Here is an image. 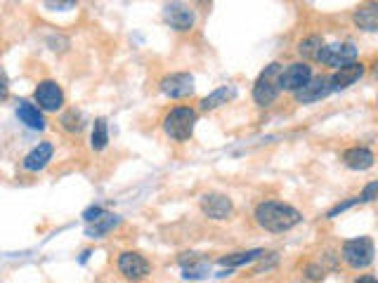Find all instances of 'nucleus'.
<instances>
[{"label":"nucleus","instance_id":"c756f323","mask_svg":"<svg viewBox=\"0 0 378 283\" xmlns=\"http://www.w3.org/2000/svg\"><path fill=\"white\" fill-rule=\"evenodd\" d=\"M47 8L62 10V8H76V5H73V3H47Z\"/></svg>","mask_w":378,"mask_h":283},{"label":"nucleus","instance_id":"a211bd4d","mask_svg":"<svg viewBox=\"0 0 378 283\" xmlns=\"http://www.w3.org/2000/svg\"><path fill=\"white\" fill-rule=\"evenodd\" d=\"M353 19H355V24H357L362 31H369V34H374V31H378V5L376 3L362 5L359 10H355Z\"/></svg>","mask_w":378,"mask_h":283},{"label":"nucleus","instance_id":"dca6fc26","mask_svg":"<svg viewBox=\"0 0 378 283\" xmlns=\"http://www.w3.org/2000/svg\"><path fill=\"white\" fill-rule=\"evenodd\" d=\"M374 151L369 147H353L348 151H343V163L348 165L350 170H369L374 165Z\"/></svg>","mask_w":378,"mask_h":283},{"label":"nucleus","instance_id":"20e7f679","mask_svg":"<svg viewBox=\"0 0 378 283\" xmlns=\"http://www.w3.org/2000/svg\"><path fill=\"white\" fill-rule=\"evenodd\" d=\"M340 255H343L345 264L350 269L359 271V269H366L374 262V255H376V248H374V241L369 236H357V238H350V241L343 243L340 248Z\"/></svg>","mask_w":378,"mask_h":283},{"label":"nucleus","instance_id":"f03ea898","mask_svg":"<svg viewBox=\"0 0 378 283\" xmlns=\"http://www.w3.org/2000/svg\"><path fill=\"white\" fill-rule=\"evenodd\" d=\"M194 127H196V111L191 106H175L163 119V132L175 142L191 140Z\"/></svg>","mask_w":378,"mask_h":283},{"label":"nucleus","instance_id":"4468645a","mask_svg":"<svg viewBox=\"0 0 378 283\" xmlns=\"http://www.w3.org/2000/svg\"><path fill=\"white\" fill-rule=\"evenodd\" d=\"M52 153H55V147L50 142H40L38 147H34L21 161V168L29 170V173H38V170L45 168L47 163L52 161Z\"/></svg>","mask_w":378,"mask_h":283},{"label":"nucleus","instance_id":"ddd939ff","mask_svg":"<svg viewBox=\"0 0 378 283\" xmlns=\"http://www.w3.org/2000/svg\"><path fill=\"white\" fill-rule=\"evenodd\" d=\"M364 71H366V66L362 62H353V64H348V66L336 69V73L329 78L331 93L333 90H348L350 85H355L362 76H364Z\"/></svg>","mask_w":378,"mask_h":283},{"label":"nucleus","instance_id":"393cba45","mask_svg":"<svg viewBox=\"0 0 378 283\" xmlns=\"http://www.w3.org/2000/svg\"><path fill=\"white\" fill-rule=\"evenodd\" d=\"M376 189H378V182H369L364 186V191H362V194L357 196L359 199V203H371L376 199Z\"/></svg>","mask_w":378,"mask_h":283},{"label":"nucleus","instance_id":"c85d7f7f","mask_svg":"<svg viewBox=\"0 0 378 283\" xmlns=\"http://www.w3.org/2000/svg\"><path fill=\"white\" fill-rule=\"evenodd\" d=\"M355 283H378V281H376V276L364 274V276H359V279H355Z\"/></svg>","mask_w":378,"mask_h":283},{"label":"nucleus","instance_id":"aec40b11","mask_svg":"<svg viewBox=\"0 0 378 283\" xmlns=\"http://www.w3.org/2000/svg\"><path fill=\"white\" fill-rule=\"evenodd\" d=\"M265 255V250H244V253H232V255H222L217 260L220 267H227V269H234V267H241V264H248L253 260H260Z\"/></svg>","mask_w":378,"mask_h":283},{"label":"nucleus","instance_id":"39448f33","mask_svg":"<svg viewBox=\"0 0 378 283\" xmlns=\"http://www.w3.org/2000/svg\"><path fill=\"white\" fill-rule=\"evenodd\" d=\"M357 45L353 40H343V42H333V45H324L322 55H319V64L324 66H333V69H340V66H348L357 60Z\"/></svg>","mask_w":378,"mask_h":283},{"label":"nucleus","instance_id":"cd10ccee","mask_svg":"<svg viewBox=\"0 0 378 283\" xmlns=\"http://www.w3.org/2000/svg\"><path fill=\"white\" fill-rule=\"evenodd\" d=\"M305 276H307L310 281H322V279H324V267H319V264H307Z\"/></svg>","mask_w":378,"mask_h":283},{"label":"nucleus","instance_id":"4be33fe9","mask_svg":"<svg viewBox=\"0 0 378 283\" xmlns=\"http://www.w3.org/2000/svg\"><path fill=\"white\" fill-rule=\"evenodd\" d=\"M106 144H109V125H106V119H97L93 125V135H90V147L93 151H104Z\"/></svg>","mask_w":378,"mask_h":283},{"label":"nucleus","instance_id":"f257e3e1","mask_svg":"<svg viewBox=\"0 0 378 283\" xmlns=\"http://www.w3.org/2000/svg\"><path fill=\"white\" fill-rule=\"evenodd\" d=\"M253 217H255V222H258V227H263L265 232H272V234L289 232V229H294L303 222V212L298 210V208L289 206V203H281V201L258 203Z\"/></svg>","mask_w":378,"mask_h":283},{"label":"nucleus","instance_id":"f3484780","mask_svg":"<svg viewBox=\"0 0 378 283\" xmlns=\"http://www.w3.org/2000/svg\"><path fill=\"white\" fill-rule=\"evenodd\" d=\"M234 97H237V88L234 85H222V88L213 90L209 97L201 99V111H215Z\"/></svg>","mask_w":378,"mask_h":283},{"label":"nucleus","instance_id":"9d476101","mask_svg":"<svg viewBox=\"0 0 378 283\" xmlns=\"http://www.w3.org/2000/svg\"><path fill=\"white\" fill-rule=\"evenodd\" d=\"M149 262L145 255L135 253V250H126V253L119 255V271L126 276L128 281H142L149 276Z\"/></svg>","mask_w":378,"mask_h":283},{"label":"nucleus","instance_id":"a878e982","mask_svg":"<svg viewBox=\"0 0 378 283\" xmlns=\"http://www.w3.org/2000/svg\"><path fill=\"white\" fill-rule=\"evenodd\" d=\"M104 212H106V210H104V208H102V206H90V208H88V210H85V212H83V220H85V222H88V224H90V222L99 220V217H102V215H104Z\"/></svg>","mask_w":378,"mask_h":283},{"label":"nucleus","instance_id":"b1692460","mask_svg":"<svg viewBox=\"0 0 378 283\" xmlns=\"http://www.w3.org/2000/svg\"><path fill=\"white\" fill-rule=\"evenodd\" d=\"M355 203H359L357 196H355V199H350V201H345V203H338V206H333L331 210L327 212V217H329V220H333V217L340 215V212H345V210H348V208H353Z\"/></svg>","mask_w":378,"mask_h":283},{"label":"nucleus","instance_id":"423d86ee","mask_svg":"<svg viewBox=\"0 0 378 283\" xmlns=\"http://www.w3.org/2000/svg\"><path fill=\"white\" fill-rule=\"evenodd\" d=\"M34 99L40 111L55 114V111H60L64 106V90L57 81H50V78H47V81H40L36 85Z\"/></svg>","mask_w":378,"mask_h":283},{"label":"nucleus","instance_id":"6ab92c4d","mask_svg":"<svg viewBox=\"0 0 378 283\" xmlns=\"http://www.w3.org/2000/svg\"><path fill=\"white\" fill-rule=\"evenodd\" d=\"M119 222H121L119 215H114V212H104V215L99 217V220H95V222L88 224V229H85V236H90V238H102V236H106V234H109L111 229H114Z\"/></svg>","mask_w":378,"mask_h":283},{"label":"nucleus","instance_id":"412c9836","mask_svg":"<svg viewBox=\"0 0 378 283\" xmlns=\"http://www.w3.org/2000/svg\"><path fill=\"white\" fill-rule=\"evenodd\" d=\"M324 45H327V42H324L322 36H307L305 40L298 42V55H300L303 60L317 62L319 55H322V50H324Z\"/></svg>","mask_w":378,"mask_h":283},{"label":"nucleus","instance_id":"f8f14e48","mask_svg":"<svg viewBox=\"0 0 378 283\" xmlns=\"http://www.w3.org/2000/svg\"><path fill=\"white\" fill-rule=\"evenodd\" d=\"M331 95V85H329L327 76H312V81L307 85H303L298 93H294V99L298 104H315V101H322L324 97Z\"/></svg>","mask_w":378,"mask_h":283},{"label":"nucleus","instance_id":"0eeeda50","mask_svg":"<svg viewBox=\"0 0 378 283\" xmlns=\"http://www.w3.org/2000/svg\"><path fill=\"white\" fill-rule=\"evenodd\" d=\"M199 206H201V212H204L209 220H215V222L230 220L234 212V203L230 196L217 194V191H211V194L201 196Z\"/></svg>","mask_w":378,"mask_h":283},{"label":"nucleus","instance_id":"7ed1b4c3","mask_svg":"<svg viewBox=\"0 0 378 283\" xmlns=\"http://www.w3.org/2000/svg\"><path fill=\"white\" fill-rule=\"evenodd\" d=\"M281 69L284 66H281L279 62H272L270 66H265L263 73L258 76V81H255V85H253V101L258 106H270V104H274L276 97H279Z\"/></svg>","mask_w":378,"mask_h":283},{"label":"nucleus","instance_id":"6e6552de","mask_svg":"<svg viewBox=\"0 0 378 283\" xmlns=\"http://www.w3.org/2000/svg\"><path fill=\"white\" fill-rule=\"evenodd\" d=\"M312 81V66L307 62H294L286 69H281L279 76V88L284 93H298L303 85H307Z\"/></svg>","mask_w":378,"mask_h":283},{"label":"nucleus","instance_id":"bb28decb","mask_svg":"<svg viewBox=\"0 0 378 283\" xmlns=\"http://www.w3.org/2000/svg\"><path fill=\"white\" fill-rule=\"evenodd\" d=\"M10 97V78H8V71L0 66V101H5Z\"/></svg>","mask_w":378,"mask_h":283},{"label":"nucleus","instance_id":"1a4fd4ad","mask_svg":"<svg viewBox=\"0 0 378 283\" xmlns=\"http://www.w3.org/2000/svg\"><path fill=\"white\" fill-rule=\"evenodd\" d=\"M161 93L170 99H185L194 95V76L191 73H170L158 83Z\"/></svg>","mask_w":378,"mask_h":283},{"label":"nucleus","instance_id":"5701e85b","mask_svg":"<svg viewBox=\"0 0 378 283\" xmlns=\"http://www.w3.org/2000/svg\"><path fill=\"white\" fill-rule=\"evenodd\" d=\"M62 127L67 132H81L83 130V125H85V121H83V114L81 111H76V109H69V111H64L62 114Z\"/></svg>","mask_w":378,"mask_h":283},{"label":"nucleus","instance_id":"2eb2a0df","mask_svg":"<svg viewBox=\"0 0 378 283\" xmlns=\"http://www.w3.org/2000/svg\"><path fill=\"white\" fill-rule=\"evenodd\" d=\"M17 119L19 123H24L29 130H45V116L34 101L21 99L17 104Z\"/></svg>","mask_w":378,"mask_h":283},{"label":"nucleus","instance_id":"9b49d317","mask_svg":"<svg viewBox=\"0 0 378 283\" xmlns=\"http://www.w3.org/2000/svg\"><path fill=\"white\" fill-rule=\"evenodd\" d=\"M163 21L175 31H191L196 24V12L189 8V5L170 3L163 8Z\"/></svg>","mask_w":378,"mask_h":283}]
</instances>
